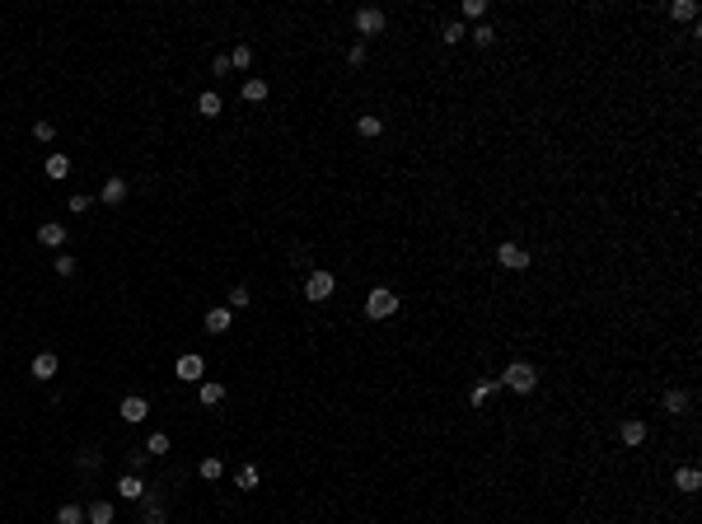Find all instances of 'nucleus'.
<instances>
[{
    "instance_id": "obj_1",
    "label": "nucleus",
    "mask_w": 702,
    "mask_h": 524,
    "mask_svg": "<svg viewBox=\"0 0 702 524\" xmlns=\"http://www.w3.org/2000/svg\"><path fill=\"white\" fill-rule=\"evenodd\" d=\"M389 314H398V295L389 286H375L365 295V318H389Z\"/></svg>"
},
{
    "instance_id": "obj_2",
    "label": "nucleus",
    "mask_w": 702,
    "mask_h": 524,
    "mask_svg": "<svg viewBox=\"0 0 702 524\" xmlns=\"http://www.w3.org/2000/svg\"><path fill=\"white\" fill-rule=\"evenodd\" d=\"M501 384H506L511 393H529L534 384H539V370H534V366H524V361H515V366H506Z\"/></svg>"
},
{
    "instance_id": "obj_3",
    "label": "nucleus",
    "mask_w": 702,
    "mask_h": 524,
    "mask_svg": "<svg viewBox=\"0 0 702 524\" xmlns=\"http://www.w3.org/2000/svg\"><path fill=\"white\" fill-rule=\"evenodd\" d=\"M333 290H338V276H333V272H309V281H305V300L318 305V300H328Z\"/></svg>"
},
{
    "instance_id": "obj_4",
    "label": "nucleus",
    "mask_w": 702,
    "mask_h": 524,
    "mask_svg": "<svg viewBox=\"0 0 702 524\" xmlns=\"http://www.w3.org/2000/svg\"><path fill=\"white\" fill-rule=\"evenodd\" d=\"M174 374H178L183 384H197V379L207 374V361H202L197 351H187V356H178V366H174Z\"/></svg>"
},
{
    "instance_id": "obj_5",
    "label": "nucleus",
    "mask_w": 702,
    "mask_h": 524,
    "mask_svg": "<svg viewBox=\"0 0 702 524\" xmlns=\"http://www.w3.org/2000/svg\"><path fill=\"white\" fill-rule=\"evenodd\" d=\"M356 28H361V38H375V33H384V10H375V5H361V10H356Z\"/></svg>"
},
{
    "instance_id": "obj_6",
    "label": "nucleus",
    "mask_w": 702,
    "mask_h": 524,
    "mask_svg": "<svg viewBox=\"0 0 702 524\" xmlns=\"http://www.w3.org/2000/svg\"><path fill=\"white\" fill-rule=\"evenodd\" d=\"M496 262H501L506 272H524V267H529V253H524L520 243H501V248H496Z\"/></svg>"
},
{
    "instance_id": "obj_7",
    "label": "nucleus",
    "mask_w": 702,
    "mask_h": 524,
    "mask_svg": "<svg viewBox=\"0 0 702 524\" xmlns=\"http://www.w3.org/2000/svg\"><path fill=\"white\" fill-rule=\"evenodd\" d=\"M117 412H122V421H131V426H136V421H145L150 403H145L141 393H131V398H122V407H117Z\"/></svg>"
},
{
    "instance_id": "obj_8",
    "label": "nucleus",
    "mask_w": 702,
    "mask_h": 524,
    "mask_svg": "<svg viewBox=\"0 0 702 524\" xmlns=\"http://www.w3.org/2000/svg\"><path fill=\"white\" fill-rule=\"evenodd\" d=\"M675 487H679V492H683V497H693V492H698V487H702V473L693 468V464H683V468L675 473Z\"/></svg>"
},
{
    "instance_id": "obj_9",
    "label": "nucleus",
    "mask_w": 702,
    "mask_h": 524,
    "mask_svg": "<svg viewBox=\"0 0 702 524\" xmlns=\"http://www.w3.org/2000/svg\"><path fill=\"white\" fill-rule=\"evenodd\" d=\"M230 323H234V309H225V305L207 309V333H230Z\"/></svg>"
},
{
    "instance_id": "obj_10",
    "label": "nucleus",
    "mask_w": 702,
    "mask_h": 524,
    "mask_svg": "<svg viewBox=\"0 0 702 524\" xmlns=\"http://www.w3.org/2000/svg\"><path fill=\"white\" fill-rule=\"evenodd\" d=\"M496 389H501L496 379H478V384H473V393H468V403H473V407H487Z\"/></svg>"
},
{
    "instance_id": "obj_11",
    "label": "nucleus",
    "mask_w": 702,
    "mask_h": 524,
    "mask_svg": "<svg viewBox=\"0 0 702 524\" xmlns=\"http://www.w3.org/2000/svg\"><path fill=\"white\" fill-rule=\"evenodd\" d=\"M122 197H127V183H122V178H108V183L99 187V202H104V206H117Z\"/></svg>"
},
{
    "instance_id": "obj_12",
    "label": "nucleus",
    "mask_w": 702,
    "mask_h": 524,
    "mask_svg": "<svg viewBox=\"0 0 702 524\" xmlns=\"http://www.w3.org/2000/svg\"><path fill=\"white\" fill-rule=\"evenodd\" d=\"M38 243L61 248V243H66V225H52V220H47V225H38Z\"/></svg>"
},
{
    "instance_id": "obj_13",
    "label": "nucleus",
    "mask_w": 702,
    "mask_h": 524,
    "mask_svg": "<svg viewBox=\"0 0 702 524\" xmlns=\"http://www.w3.org/2000/svg\"><path fill=\"white\" fill-rule=\"evenodd\" d=\"M623 445H632V449L646 445V421H623Z\"/></svg>"
},
{
    "instance_id": "obj_14",
    "label": "nucleus",
    "mask_w": 702,
    "mask_h": 524,
    "mask_svg": "<svg viewBox=\"0 0 702 524\" xmlns=\"http://www.w3.org/2000/svg\"><path fill=\"white\" fill-rule=\"evenodd\" d=\"M145 505H141V524H164V501L159 497H141Z\"/></svg>"
},
{
    "instance_id": "obj_15",
    "label": "nucleus",
    "mask_w": 702,
    "mask_h": 524,
    "mask_svg": "<svg viewBox=\"0 0 702 524\" xmlns=\"http://www.w3.org/2000/svg\"><path fill=\"white\" fill-rule=\"evenodd\" d=\"M356 131H361V136H370V141H375V136H379V131H384V117H379V112H361V117H356Z\"/></svg>"
},
{
    "instance_id": "obj_16",
    "label": "nucleus",
    "mask_w": 702,
    "mask_h": 524,
    "mask_svg": "<svg viewBox=\"0 0 702 524\" xmlns=\"http://www.w3.org/2000/svg\"><path fill=\"white\" fill-rule=\"evenodd\" d=\"M197 112H202V117H220V112H225V99H220V94H211V89H207V94L197 99Z\"/></svg>"
},
{
    "instance_id": "obj_17",
    "label": "nucleus",
    "mask_w": 702,
    "mask_h": 524,
    "mask_svg": "<svg viewBox=\"0 0 702 524\" xmlns=\"http://www.w3.org/2000/svg\"><path fill=\"white\" fill-rule=\"evenodd\" d=\"M244 99H248V104H262V99H267V80L248 75V80H244Z\"/></svg>"
},
{
    "instance_id": "obj_18",
    "label": "nucleus",
    "mask_w": 702,
    "mask_h": 524,
    "mask_svg": "<svg viewBox=\"0 0 702 524\" xmlns=\"http://www.w3.org/2000/svg\"><path fill=\"white\" fill-rule=\"evenodd\" d=\"M33 374H38V379H52V374H56V356H52V351H38V356H33Z\"/></svg>"
},
{
    "instance_id": "obj_19",
    "label": "nucleus",
    "mask_w": 702,
    "mask_h": 524,
    "mask_svg": "<svg viewBox=\"0 0 702 524\" xmlns=\"http://www.w3.org/2000/svg\"><path fill=\"white\" fill-rule=\"evenodd\" d=\"M117 492H122V497H127V501H141V497H145V482H141L136 473H127V477L117 482Z\"/></svg>"
},
{
    "instance_id": "obj_20",
    "label": "nucleus",
    "mask_w": 702,
    "mask_h": 524,
    "mask_svg": "<svg viewBox=\"0 0 702 524\" xmlns=\"http://www.w3.org/2000/svg\"><path fill=\"white\" fill-rule=\"evenodd\" d=\"M84 520L89 524H113V501H94V505L84 510Z\"/></svg>"
},
{
    "instance_id": "obj_21",
    "label": "nucleus",
    "mask_w": 702,
    "mask_h": 524,
    "mask_svg": "<svg viewBox=\"0 0 702 524\" xmlns=\"http://www.w3.org/2000/svg\"><path fill=\"white\" fill-rule=\"evenodd\" d=\"M248 66H253V47H248V43H239V47L230 52V71H248Z\"/></svg>"
},
{
    "instance_id": "obj_22",
    "label": "nucleus",
    "mask_w": 702,
    "mask_h": 524,
    "mask_svg": "<svg viewBox=\"0 0 702 524\" xmlns=\"http://www.w3.org/2000/svg\"><path fill=\"white\" fill-rule=\"evenodd\" d=\"M197 398H202L207 407H215V403L225 398V384H215V379H211V384H202V389H197Z\"/></svg>"
},
{
    "instance_id": "obj_23",
    "label": "nucleus",
    "mask_w": 702,
    "mask_h": 524,
    "mask_svg": "<svg viewBox=\"0 0 702 524\" xmlns=\"http://www.w3.org/2000/svg\"><path fill=\"white\" fill-rule=\"evenodd\" d=\"M234 482H239V492H253V487L262 482V473L253 468V464H248V468H239V477H234Z\"/></svg>"
},
{
    "instance_id": "obj_24",
    "label": "nucleus",
    "mask_w": 702,
    "mask_h": 524,
    "mask_svg": "<svg viewBox=\"0 0 702 524\" xmlns=\"http://www.w3.org/2000/svg\"><path fill=\"white\" fill-rule=\"evenodd\" d=\"M71 174V159L66 155H47V178H66Z\"/></svg>"
},
{
    "instance_id": "obj_25",
    "label": "nucleus",
    "mask_w": 702,
    "mask_h": 524,
    "mask_svg": "<svg viewBox=\"0 0 702 524\" xmlns=\"http://www.w3.org/2000/svg\"><path fill=\"white\" fill-rule=\"evenodd\" d=\"M670 19H698V5L693 0H675L670 5Z\"/></svg>"
},
{
    "instance_id": "obj_26",
    "label": "nucleus",
    "mask_w": 702,
    "mask_h": 524,
    "mask_svg": "<svg viewBox=\"0 0 702 524\" xmlns=\"http://www.w3.org/2000/svg\"><path fill=\"white\" fill-rule=\"evenodd\" d=\"M197 473H202V477H207V482H215V477H220V473H225V464H220V459H215V454H207V459H202V468H197Z\"/></svg>"
},
{
    "instance_id": "obj_27",
    "label": "nucleus",
    "mask_w": 702,
    "mask_h": 524,
    "mask_svg": "<svg viewBox=\"0 0 702 524\" xmlns=\"http://www.w3.org/2000/svg\"><path fill=\"white\" fill-rule=\"evenodd\" d=\"M56 524H84V510L80 505H61L56 510Z\"/></svg>"
},
{
    "instance_id": "obj_28",
    "label": "nucleus",
    "mask_w": 702,
    "mask_h": 524,
    "mask_svg": "<svg viewBox=\"0 0 702 524\" xmlns=\"http://www.w3.org/2000/svg\"><path fill=\"white\" fill-rule=\"evenodd\" d=\"M52 267H56V276H75V258H71V253H56Z\"/></svg>"
},
{
    "instance_id": "obj_29",
    "label": "nucleus",
    "mask_w": 702,
    "mask_h": 524,
    "mask_svg": "<svg viewBox=\"0 0 702 524\" xmlns=\"http://www.w3.org/2000/svg\"><path fill=\"white\" fill-rule=\"evenodd\" d=\"M248 305H253V300H248V290L234 286V290H230V305H225V309H248Z\"/></svg>"
},
{
    "instance_id": "obj_30",
    "label": "nucleus",
    "mask_w": 702,
    "mask_h": 524,
    "mask_svg": "<svg viewBox=\"0 0 702 524\" xmlns=\"http://www.w3.org/2000/svg\"><path fill=\"white\" fill-rule=\"evenodd\" d=\"M145 449H150L155 459H159V454H169V436H164V431H155V436H150V445H145Z\"/></svg>"
},
{
    "instance_id": "obj_31",
    "label": "nucleus",
    "mask_w": 702,
    "mask_h": 524,
    "mask_svg": "<svg viewBox=\"0 0 702 524\" xmlns=\"http://www.w3.org/2000/svg\"><path fill=\"white\" fill-rule=\"evenodd\" d=\"M464 38H468V33H464V24H454V19L445 24V43H449V47H454V43H464Z\"/></svg>"
},
{
    "instance_id": "obj_32",
    "label": "nucleus",
    "mask_w": 702,
    "mask_h": 524,
    "mask_svg": "<svg viewBox=\"0 0 702 524\" xmlns=\"http://www.w3.org/2000/svg\"><path fill=\"white\" fill-rule=\"evenodd\" d=\"M665 407H670V412H683V407H688V393H665Z\"/></svg>"
},
{
    "instance_id": "obj_33",
    "label": "nucleus",
    "mask_w": 702,
    "mask_h": 524,
    "mask_svg": "<svg viewBox=\"0 0 702 524\" xmlns=\"http://www.w3.org/2000/svg\"><path fill=\"white\" fill-rule=\"evenodd\" d=\"M52 136H56V127H52V122H33V141H43V145H47Z\"/></svg>"
},
{
    "instance_id": "obj_34",
    "label": "nucleus",
    "mask_w": 702,
    "mask_h": 524,
    "mask_svg": "<svg viewBox=\"0 0 702 524\" xmlns=\"http://www.w3.org/2000/svg\"><path fill=\"white\" fill-rule=\"evenodd\" d=\"M89 206H94V197H89V192H75V197H71V211H75V215H84Z\"/></svg>"
},
{
    "instance_id": "obj_35",
    "label": "nucleus",
    "mask_w": 702,
    "mask_h": 524,
    "mask_svg": "<svg viewBox=\"0 0 702 524\" xmlns=\"http://www.w3.org/2000/svg\"><path fill=\"white\" fill-rule=\"evenodd\" d=\"M464 14L468 19H487V5L482 0H464Z\"/></svg>"
},
{
    "instance_id": "obj_36",
    "label": "nucleus",
    "mask_w": 702,
    "mask_h": 524,
    "mask_svg": "<svg viewBox=\"0 0 702 524\" xmlns=\"http://www.w3.org/2000/svg\"><path fill=\"white\" fill-rule=\"evenodd\" d=\"M492 38H496V33H492V28H487V24H478V28H473V43H478V47H487Z\"/></svg>"
},
{
    "instance_id": "obj_37",
    "label": "nucleus",
    "mask_w": 702,
    "mask_h": 524,
    "mask_svg": "<svg viewBox=\"0 0 702 524\" xmlns=\"http://www.w3.org/2000/svg\"><path fill=\"white\" fill-rule=\"evenodd\" d=\"M347 61H351V66H365V43H356V47L347 52Z\"/></svg>"
}]
</instances>
